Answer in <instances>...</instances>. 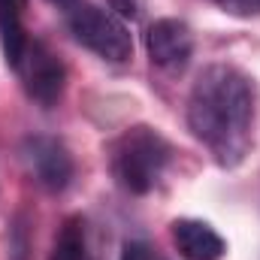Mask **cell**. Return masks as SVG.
Segmentation results:
<instances>
[{
    "instance_id": "1",
    "label": "cell",
    "mask_w": 260,
    "mask_h": 260,
    "mask_svg": "<svg viewBox=\"0 0 260 260\" xmlns=\"http://www.w3.org/2000/svg\"><path fill=\"white\" fill-rule=\"evenodd\" d=\"M254 124L251 79L230 64H212L197 76L188 97V127L221 167H236Z\"/></svg>"
},
{
    "instance_id": "2",
    "label": "cell",
    "mask_w": 260,
    "mask_h": 260,
    "mask_svg": "<svg viewBox=\"0 0 260 260\" xmlns=\"http://www.w3.org/2000/svg\"><path fill=\"white\" fill-rule=\"evenodd\" d=\"M170 164V145L154 127H127L109 145L112 179L127 194H148Z\"/></svg>"
},
{
    "instance_id": "3",
    "label": "cell",
    "mask_w": 260,
    "mask_h": 260,
    "mask_svg": "<svg viewBox=\"0 0 260 260\" xmlns=\"http://www.w3.org/2000/svg\"><path fill=\"white\" fill-rule=\"evenodd\" d=\"M67 24H70L73 40L79 46H85L88 52H94L97 58H103L109 64L130 61V55H133L130 30L112 9H100V6H91V3H76L67 12Z\"/></svg>"
},
{
    "instance_id": "4",
    "label": "cell",
    "mask_w": 260,
    "mask_h": 260,
    "mask_svg": "<svg viewBox=\"0 0 260 260\" xmlns=\"http://www.w3.org/2000/svg\"><path fill=\"white\" fill-rule=\"evenodd\" d=\"M15 73L21 76L27 97L37 100L40 106L52 109L61 100L67 85V70L61 64V58L43 40H30V37L24 40L21 55L15 61Z\"/></svg>"
},
{
    "instance_id": "5",
    "label": "cell",
    "mask_w": 260,
    "mask_h": 260,
    "mask_svg": "<svg viewBox=\"0 0 260 260\" xmlns=\"http://www.w3.org/2000/svg\"><path fill=\"white\" fill-rule=\"evenodd\" d=\"M24 164L46 191H64L73 179V157L55 136H27L21 145Z\"/></svg>"
},
{
    "instance_id": "6",
    "label": "cell",
    "mask_w": 260,
    "mask_h": 260,
    "mask_svg": "<svg viewBox=\"0 0 260 260\" xmlns=\"http://www.w3.org/2000/svg\"><path fill=\"white\" fill-rule=\"evenodd\" d=\"M145 49H148V58L154 67H160L167 73H179L188 67L191 55H194L191 27L179 18H157L154 24H148Z\"/></svg>"
},
{
    "instance_id": "7",
    "label": "cell",
    "mask_w": 260,
    "mask_h": 260,
    "mask_svg": "<svg viewBox=\"0 0 260 260\" xmlns=\"http://www.w3.org/2000/svg\"><path fill=\"white\" fill-rule=\"evenodd\" d=\"M173 242L179 248V254L188 260H221L227 251V242L221 239V233L197 218H179L173 221Z\"/></svg>"
},
{
    "instance_id": "8",
    "label": "cell",
    "mask_w": 260,
    "mask_h": 260,
    "mask_svg": "<svg viewBox=\"0 0 260 260\" xmlns=\"http://www.w3.org/2000/svg\"><path fill=\"white\" fill-rule=\"evenodd\" d=\"M21 9H24V0H0V46H3V58L9 67H15L21 46L27 40L21 27Z\"/></svg>"
},
{
    "instance_id": "9",
    "label": "cell",
    "mask_w": 260,
    "mask_h": 260,
    "mask_svg": "<svg viewBox=\"0 0 260 260\" xmlns=\"http://www.w3.org/2000/svg\"><path fill=\"white\" fill-rule=\"evenodd\" d=\"M52 260H91L88 251V233H85V221L82 218H67L64 227L58 230Z\"/></svg>"
},
{
    "instance_id": "10",
    "label": "cell",
    "mask_w": 260,
    "mask_h": 260,
    "mask_svg": "<svg viewBox=\"0 0 260 260\" xmlns=\"http://www.w3.org/2000/svg\"><path fill=\"white\" fill-rule=\"evenodd\" d=\"M106 3L118 18H136L142 9V0H106Z\"/></svg>"
},
{
    "instance_id": "11",
    "label": "cell",
    "mask_w": 260,
    "mask_h": 260,
    "mask_svg": "<svg viewBox=\"0 0 260 260\" xmlns=\"http://www.w3.org/2000/svg\"><path fill=\"white\" fill-rule=\"evenodd\" d=\"M121 260H157V254L145 242H127L121 251Z\"/></svg>"
},
{
    "instance_id": "12",
    "label": "cell",
    "mask_w": 260,
    "mask_h": 260,
    "mask_svg": "<svg viewBox=\"0 0 260 260\" xmlns=\"http://www.w3.org/2000/svg\"><path fill=\"white\" fill-rule=\"evenodd\" d=\"M212 3H218L224 12H245L251 6V0H212Z\"/></svg>"
},
{
    "instance_id": "13",
    "label": "cell",
    "mask_w": 260,
    "mask_h": 260,
    "mask_svg": "<svg viewBox=\"0 0 260 260\" xmlns=\"http://www.w3.org/2000/svg\"><path fill=\"white\" fill-rule=\"evenodd\" d=\"M49 3H55L58 9H64V12H70V9H73L76 3H82V0H49Z\"/></svg>"
},
{
    "instance_id": "14",
    "label": "cell",
    "mask_w": 260,
    "mask_h": 260,
    "mask_svg": "<svg viewBox=\"0 0 260 260\" xmlns=\"http://www.w3.org/2000/svg\"><path fill=\"white\" fill-rule=\"evenodd\" d=\"M251 3H254V6H257V9H260V0H251Z\"/></svg>"
}]
</instances>
